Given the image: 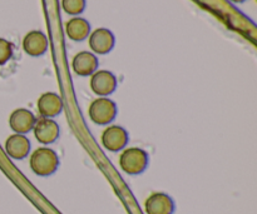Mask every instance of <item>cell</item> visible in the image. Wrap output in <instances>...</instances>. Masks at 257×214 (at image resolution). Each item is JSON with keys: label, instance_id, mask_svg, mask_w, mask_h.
Segmentation results:
<instances>
[{"label": "cell", "instance_id": "1", "mask_svg": "<svg viewBox=\"0 0 257 214\" xmlns=\"http://www.w3.org/2000/svg\"><path fill=\"white\" fill-rule=\"evenodd\" d=\"M30 168L39 177H49L57 172L59 167V158L53 149L40 147L30 155Z\"/></svg>", "mask_w": 257, "mask_h": 214}, {"label": "cell", "instance_id": "2", "mask_svg": "<svg viewBox=\"0 0 257 214\" xmlns=\"http://www.w3.org/2000/svg\"><path fill=\"white\" fill-rule=\"evenodd\" d=\"M119 167L130 175H138L148 167V154L141 148H127L119 157Z\"/></svg>", "mask_w": 257, "mask_h": 214}, {"label": "cell", "instance_id": "3", "mask_svg": "<svg viewBox=\"0 0 257 214\" xmlns=\"http://www.w3.org/2000/svg\"><path fill=\"white\" fill-rule=\"evenodd\" d=\"M88 114L90 120L95 124H110L117 117V105L108 97H99L90 103Z\"/></svg>", "mask_w": 257, "mask_h": 214}, {"label": "cell", "instance_id": "4", "mask_svg": "<svg viewBox=\"0 0 257 214\" xmlns=\"http://www.w3.org/2000/svg\"><path fill=\"white\" fill-rule=\"evenodd\" d=\"M117 78L109 70H97L90 78V89L99 97H108L117 89Z\"/></svg>", "mask_w": 257, "mask_h": 214}, {"label": "cell", "instance_id": "5", "mask_svg": "<svg viewBox=\"0 0 257 214\" xmlns=\"http://www.w3.org/2000/svg\"><path fill=\"white\" fill-rule=\"evenodd\" d=\"M114 44V34L107 28H98L89 34V47L94 54H108L113 50Z\"/></svg>", "mask_w": 257, "mask_h": 214}, {"label": "cell", "instance_id": "6", "mask_svg": "<svg viewBox=\"0 0 257 214\" xmlns=\"http://www.w3.org/2000/svg\"><path fill=\"white\" fill-rule=\"evenodd\" d=\"M102 145L109 152H119L128 143V133L119 125H110L102 133Z\"/></svg>", "mask_w": 257, "mask_h": 214}, {"label": "cell", "instance_id": "7", "mask_svg": "<svg viewBox=\"0 0 257 214\" xmlns=\"http://www.w3.org/2000/svg\"><path fill=\"white\" fill-rule=\"evenodd\" d=\"M34 137L42 144H52L59 138L60 128L55 120L49 119V118H40L35 122L34 128Z\"/></svg>", "mask_w": 257, "mask_h": 214}, {"label": "cell", "instance_id": "8", "mask_svg": "<svg viewBox=\"0 0 257 214\" xmlns=\"http://www.w3.org/2000/svg\"><path fill=\"white\" fill-rule=\"evenodd\" d=\"M49 42L47 35L40 30H32L23 39V49L30 57H42L47 53Z\"/></svg>", "mask_w": 257, "mask_h": 214}, {"label": "cell", "instance_id": "9", "mask_svg": "<svg viewBox=\"0 0 257 214\" xmlns=\"http://www.w3.org/2000/svg\"><path fill=\"white\" fill-rule=\"evenodd\" d=\"M98 58L94 53L80 52L72 60V69L79 77H89L98 69Z\"/></svg>", "mask_w": 257, "mask_h": 214}, {"label": "cell", "instance_id": "10", "mask_svg": "<svg viewBox=\"0 0 257 214\" xmlns=\"http://www.w3.org/2000/svg\"><path fill=\"white\" fill-rule=\"evenodd\" d=\"M38 110L42 118L53 119L59 115L63 110V100L57 93L47 92L43 93L38 99Z\"/></svg>", "mask_w": 257, "mask_h": 214}, {"label": "cell", "instance_id": "11", "mask_svg": "<svg viewBox=\"0 0 257 214\" xmlns=\"http://www.w3.org/2000/svg\"><path fill=\"white\" fill-rule=\"evenodd\" d=\"M35 115L25 108L15 109L9 117V125L17 134H27L34 128Z\"/></svg>", "mask_w": 257, "mask_h": 214}, {"label": "cell", "instance_id": "12", "mask_svg": "<svg viewBox=\"0 0 257 214\" xmlns=\"http://www.w3.org/2000/svg\"><path fill=\"white\" fill-rule=\"evenodd\" d=\"M145 210L147 214H173L175 202L166 193H152L146 199Z\"/></svg>", "mask_w": 257, "mask_h": 214}, {"label": "cell", "instance_id": "13", "mask_svg": "<svg viewBox=\"0 0 257 214\" xmlns=\"http://www.w3.org/2000/svg\"><path fill=\"white\" fill-rule=\"evenodd\" d=\"M30 142L24 134H13L5 142V152L10 158L22 160L28 157L30 152Z\"/></svg>", "mask_w": 257, "mask_h": 214}, {"label": "cell", "instance_id": "14", "mask_svg": "<svg viewBox=\"0 0 257 214\" xmlns=\"http://www.w3.org/2000/svg\"><path fill=\"white\" fill-rule=\"evenodd\" d=\"M67 37L73 42H83L90 34V24L87 19L74 17L65 23Z\"/></svg>", "mask_w": 257, "mask_h": 214}, {"label": "cell", "instance_id": "15", "mask_svg": "<svg viewBox=\"0 0 257 214\" xmlns=\"http://www.w3.org/2000/svg\"><path fill=\"white\" fill-rule=\"evenodd\" d=\"M85 7H87L85 0H62V9L64 10V13L73 17L82 14Z\"/></svg>", "mask_w": 257, "mask_h": 214}, {"label": "cell", "instance_id": "16", "mask_svg": "<svg viewBox=\"0 0 257 214\" xmlns=\"http://www.w3.org/2000/svg\"><path fill=\"white\" fill-rule=\"evenodd\" d=\"M13 45L9 40L0 38V65H4L12 59Z\"/></svg>", "mask_w": 257, "mask_h": 214}, {"label": "cell", "instance_id": "17", "mask_svg": "<svg viewBox=\"0 0 257 214\" xmlns=\"http://www.w3.org/2000/svg\"><path fill=\"white\" fill-rule=\"evenodd\" d=\"M232 3H236V4H241V3H245L246 0H231Z\"/></svg>", "mask_w": 257, "mask_h": 214}]
</instances>
